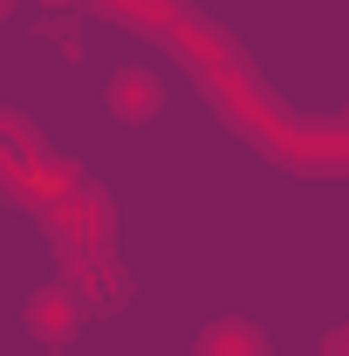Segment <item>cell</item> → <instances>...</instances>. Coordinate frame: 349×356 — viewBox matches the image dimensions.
<instances>
[{
  "mask_svg": "<svg viewBox=\"0 0 349 356\" xmlns=\"http://www.w3.org/2000/svg\"><path fill=\"white\" fill-rule=\"evenodd\" d=\"M96 7H103V14H117V21H131V28H144L158 0H96Z\"/></svg>",
  "mask_w": 349,
  "mask_h": 356,
  "instance_id": "6",
  "label": "cell"
},
{
  "mask_svg": "<svg viewBox=\"0 0 349 356\" xmlns=\"http://www.w3.org/2000/svg\"><path fill=\"white\" fill-rule=\"evenodd\" d=\"M0 7H7V0H0Z\"/></svg>",
  "mask_w": 349,
  "mask_h": 356,
  "instance_id": "8",
  "label": "cell"
},
{
  "mask_svg": "<svg viewBox=\"0 0 349 356\" xmlns=\"http://www.w3.org/2000/svg\"><path fill=\"white\" fill-rule=\"evenodd\" d=\"M199 356H267V336L254 322H240V315H219L199 336Z\"/></svg>",
  "mask_w": 349,
  "mask_h": 356,
  "instance_id": "5",
  "label": "cell"
},
{
  "mask_svg": "<svg viewBox=\"0 0 349 356\" xmlns=\"http://www.w3.org/2000/svg\"><path fill=\"white\" fill-rule=\"evenodd\" d=\"M48 42L62 48V55H76V48H83V35H76V28H69L62 14H48Z\"/></svg>",
  "mask_w": 349,
  "mask_h": 356,
  "instance_id": "7",
  "label": "cell"
},
{
  "mask_svg": "<svg viewBox=\"0 0 349 356\" xmlns=\"http://www.w3.org/2000/svg\"><path fill=\"white\" fill-rule=\"evenodd\" d=\"M62 261H69L62 281H69V295L83 302V315L124 302V274H117V261H110V247H103V254H62Z\"/></svg>",
  "mask_w": 349,
  "mask_h": 356,
  "instance_id": "2",
  "label": "cell"
},
{
  "mask_svg": "<svg viewBox=\"0 0 349 356\" xmlns=\"http://www.w3.org/2000/svg\"><path fill=\"white\" fill-rule=\"evenodd\" d=\"M48 226H55V247H62V254H103V247H110V199L83 178L69 199L48 206Z\"/></svg>",
  "mask_w": 349,
  "mask_h": 356,
  "instance_id": "1",
  "label": "cell"
},
{
  "mask_svg": "<svg viewBox=\"0 0 349 356\" xmlns=\"http://www.w3.org/2000/svg\"><path fill=\"white\" fill-rule=\"evenodd\" d=\"M28 329H35V343H48V350H62L83 329V302L69 295V281H48L42 295L28 302Z\"/></svg>",
  "mask_w": 349,
  "mask_h": 356,
  "instance_id": "3",
  "label": "cell"
},
{
  "mask_svg": "<svg viewBox=\"0 0 349 356\" xmlns=\"http://www.w3.org/2000/svg\"><path fill=\"white\" fill-rule=\"evenodd\" d=\"M110 110H117V124H151L165 110V83L151 69H117L110 76Z\"/></svg>",
  "mask_w": 349,
  "mask_h": 356,
  "instance_id": "4",
  "label": "cell"
}]
</instances>
